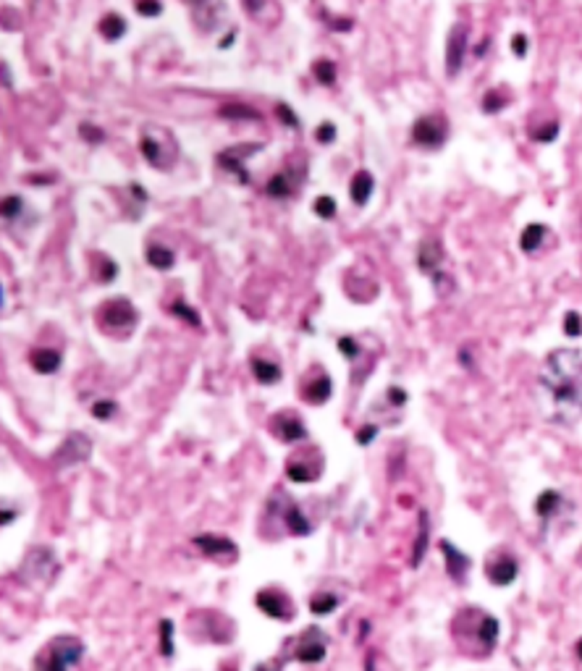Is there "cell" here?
I'll use <instances>...</instances> for the list:
<instances>
[{"label": "cell", "mask_w": 582, "mask_h": 671, "mask_svg": "<svg viewBox=\"0 0 582 671\" xmlns=\"http://www.w3.org/2000/svg\"><path fill=\"white\" fill-rule=\"evenodd\" d=\"M97 260L100 262H94V278L100 283H111L118 276V265L111 257H105V255H97Z\"/></svg>", "instance_id": "cell-34"}, {"label": "cell", "mask_w": 582, "mask_h": 671, "mask_svg": "<svg viewBox=\"0 0 582 671\" xmlns=\"http://www.w3.org/2000/svg\"><path fill=\"white\" fill-rule=\"evenodd\" d=\"M55 572H58V561L52 556V551L45 546H37L24 556L19 572H16V579L29 585V588L31 585H48L55 577Z\"/></svg>", "instance_id": "cell-6"}, {"label": "cell", "mask_w": 582, "mask_h": 671, "mask_svg": "<svg viewBox=\"0 0 582 671\" xmlns=\"http://www.w3.org/2000/svg\"><path fill=\"white\" fill-rule=\"evenodd\" d=\"M97 31H100V37H103L105 42H118L126 31H129V24H126V19L121 13L111 10V13H105L103 19L97 21Z\"/></svg>", "instance_id": "cell-25"}, {"label": "cell", "mask_w": 582, "mask_h": 671, "mask_svg": "<svg viewBox=\"0 0 582 671\" xmlns=\"http://www.w3.org/2000/svg\"><path fill=\"white\" fill-rule=\"evenodd\" d=\"M527 50H530L527 34H525V31H517V34L511 37V52H514L517 58H525V55H527Z\"/></svg>", "instance_id": "cell-49"}, {"label": "cell", "mask_w": 582, "mask_h": 671, "mask_svg": "<svg viewBox=\"0 0 582 671\" xmlns=\"http://www.w3.org/2000/svg\"><path fill=\"white\" fill-rule=\"evenodd\" d=\"M336 73H339V69H336V63L328 61V58H318V61L312 63V76H315V82L322 84V87H333V84H336Z\"/></svg>", "instance_id": "cell-31"}, {"label": "cell", "mask_w": 582, "mask_h": 671, "mask_svg": "<svg viewBox=\"0 0 582 671\" xmlns=\"http://www.w3.org/2000/svg\"><path fill=\"white\" fill-rule=\"evenodd\" d=\"M220 118H239V121H260L262 115L255 111V108H250V105H241V103H229L223 105L218 111Z\"/></svg>", "instance_id": "cell-33"}, {"label": "cell", "mask_w": 582, "mask_h": 671, "mask_svg": "<svg viewBox=\"0 0 582 671\" xmlns=\"http://www.w3.org/2000/svg\"><path fill=\"white\" fill-rule=\"evenodd\" d=\"M375 192V178L370 171H357L349 181V197L354 199V205H367V199L373 197Z\"/></svg>", "instance_id": "cell-24"}, {"label": "cell", "mask_w": 582, "mask_h": 671, "mask_svg": "<svg viewBox=\"0 0 582 671\" xmlns=\"http://www.w3.org/2000/svg\"><path fill=\"white\" fill-rule=\"evenodd\" d=\"M223 671H231V669H223Z\"/></svg>", "instance_id": "cell-56"}, {"label": "cell", "mask_w": 582, "mask_h": 671, "mask_svg": "<svg viewBox=\"0 0 582 671\" xmlns=\"http://www.w3.org/2000/svg\"><path fill=\"white\" fill-rule=\"evenodd\" d=\"M443 244H441V239L436 236H427L420 241V247H417V268L423 270L425 276H433V273H438L441 270V265H443Z\"/></svg>", "instance_id": "cell-16"}, {"label": "cell", "mask_w": 582, "mask_h": 671, "mask_svg": "<svg viewBox=\"0 0 582 671\" xmlns=\"http://www.w3.org/2000/svg\"><path fill=\"white\" fill-rule=\"evenodd\" d=\"M278 514H281V522L286 525V530H289L291 535H310L312 532L310 519L301 514L299 504H294L289 496L283 498V504L278 506Z\"/></svg>", "instance_id": "cell-20"}, {"label": "cell", "mask_w": 582, "mask_h": 671, "mask_svg": "<svg viewBox=\"0 0 582 671\" xmlns=\"http://www.w3.org/2000/svg\"><path fill=\"white\" fill-rule=\"evenodd\" d=\"M312 210H315V216L322 218V220H331V218H336V213H339V205H336V199H333L331 195H320L315 199Z\"/></svg>", "instance_id": "cell-37"}, {"label": "cell", "mask_w": 582, "mask_h": 671, "mask_svg": "<svg viewBox=\"0 0 582 671\" xmlns=\"http://www.w3.org/2000/svg\"><path fill=\"white\" fill-rule=\"evenodd\" d=\"M241 6L247 10V16L265 29H273L281 21V3L278 0H241Z\"/></svg>", "instance_id": "cell-15"}, {"label": "cell", "mask_w": 582, "mask_h": 671, "mask_svg": "<svg viewBox=\"0 0 582 671\" xmlns=\"http://www.w3.org/2000/svg\"><path fill=\"white\" fill-rule=\"evenodd\" d=\"M564 506V496L559 493V490H543L541 496L535 498V514L541 516V519H551L553 514H559Z\"/></svg>", "instance_id": "cell-28"}, {"label": "cell", "mask_w": 582, "mask_h": 671, "mask_svg": "<svg viewBox=\"0 0 582 671\" xmlns=\"http://www.w3.org/2000/svg\"><path fill=\"white\" fill-rule=\"evenodd\" d=\"M409 139L415 147L423 150H441L448 139V121L446 115L436 111V113H425L420 115L412 129H409Z\"/></svg>", "instance_id": "cell-7"}, {"label": "cell", "mask_w": 582, "mask_h": 671, "mask_svg": "<svg viewBox=\"0 0 582 671\" xmlns=\"http://www.w3.org/2000/svg\"><path fill=\"white\" fill-rule=\"evenodd\" d=\"M438 546H441V553L446 556V572H448V577L462 585V582L467 579L469 567H472L469 556H464V553H462V551H459L457 546H451L448 540H441Z\"/></svg>", "instance_id": "cell-18"}, {"label": "cell", "mask_w": 582, "mask_h": 671, "mask_svg": "<svg viewBox=\"0 0 582 671\" xmlns=\"http://www.w3.org/2000/svg\"><path fill=\"white\" fill-rule=\"evenodd\" d=\"M546 234H548V228L543 226V223H527L520 234V249L525 255H535V252L543 247Z\"/></svg>", "instance_id": "cell-26"}, {"label": "cell", "mask_w": 582, "mask_h": 671, "mask_svg": "<svg viewBox=\"0 0 582 671\" xmlns=\"http://www.w3.org/2000/svg\"><path fill=\"white\" fill-rule=\"evenodd\" d=\"M559 132H562V124H559V121H548L546 126L532 129V139H535V142H543V145H548V142H553V139L559 136Z\"/></svg>", "instance_id": "cell-41"}, {"label": "cell", "mask_w": 582, "mask_h": 671, "mask_svg": "<svg viewBox=\"0 0 582 671\" xmlns=\"http://www.w3.org/2000/svg\"><path fill=\"white\" fill-rule=\"evenodd\" d=\"M574 651H577V658L582 661V637L577 640V645H574Z\"/></svg>", "instance_id": "cell-55"}, {"label": "cell", "mask_w": 582, "mask_h": 671, "mask_svg": "<svg viewBox=\"0 0 582 671\" xmlns=\"http://www.w3.org/2000/svg\"><path fill=\"white\" fill-rule=\"evenodd\" d=\"M84 656V642L71 635L52 637L34 658V671H69Z\"/></svg>", "instance_id": "cell-5"}, {"label": "cell", "mask_w": 582, "mask_h": 671, "mask_svg": "<svg viewBox=\"0 0 582 671\" xmlns=\"http://www.w3.org/2000/svg\"><path fill=\"white\" fill-rule=\"evenodd\" d=\"M171 312L176 315L178 320H184L187 325H192V328H202V320H199L197 310H192L187 302H173V304H171Z\"/></svg>", "instance_id": "cell-35"}, {"label": "cell", "mask_w": 582, "mask_h": 671, "mask_svg": "<svg viewBox=\"0 0 582 671\" xmlns=\"http://www.w3.org/2000/svg\"><path fill=\"white\" fill-rule=\"evenodd\" d=\"M538 386L548 399V420L574 425L582 420V351L553 349L543 360Z\"/></svg>", "instance_id": "cell-1"}, {"label": "cell", "mask_w": 582, "mask_h": 671, "mask_svg": "<svg viewBox=\"0 0 582 671\" xmlns=\"http://www.w3.org/2000/svg\"><path fill=\"white\" fill-rule=\"evenodd\" d=\"M430 278H433V291H436L441 299H446L448 294H454V289H457V283H454V278L448 276L446 270H438Z\"/></svg>", "instance_id": "cell-36"}, {"label": "cell", "mask_w": 582, "mask_h": 671, "mask_svg": "<svg viewBox=\"0 0 582 671\" xmlns=\"http://www.w3.org/2000/svg\"><path fill=\"white\" fill-rule=\"evenodd\" d=\"M328 24H331L333 31H349L352 29V19H336V16H328Z\"/></svg>", "instance_id": "cell-52"}, {"label": "cell", "mask_w": 582, "mask_h": 671, "mask_svg": "<svg viewBox=\"0 0 582 671\" xmlns=\"http://www.w3.org/2000/svg\"><path fill=\"white\" fill-rule=\"evenodd\" d=\"M331 393H333L331 378H328L325 372H318L312 381L304 383V388H301V399H304L307 404L320 407V404H325L328 399H331Z\"/></svg>", "instance_id": "cell-21"}, {"label": "cell", "mask_w": 582, "mask_h": 671, "mask_svg": "<svg viewBox=\"0 0 582 671\" xmlns=\"http://www.w3.org/2000/svg\"><path fill=\"white\" fill-rule=\"evenodd\" d=\"M375 435H378V425H362L360 430H357V444L360 446H367V444H373L375 441Z\"/></svg>", "instance_id": "cell-50"}, {"label": "cell", "mask_w": 582, "mask_h": 671, "mask_svg": "<svg viewBox=\"0 0 582 671\" xmlns=\"http://www.w3.org/2000/svg\"><path fill=\"white\" fill-rule=\"evenodd\" d=\"M157 630H160L157 632V635H160V653H163L166 658H171V656H173V621L163 619Z\"/></svg>", "instance_id": "cell-38"}, {"label": "cell", "mask_w": 582, "mask_h": 671, "mask_svg": "<svg viewBox=\"0 0 582 671\" xmlns=\"http://www.w3.org/2000/svg\"><path fill=\"white\" fill-rule=\"evenodd\" d=\"M336 606H339V595H333V593H328V590L315 593V595H312V600H310V611L315 614V616L333 614V611H336Z\"/></svg>", "instance_id": "cell-32"}, {"label": "cell", "mask_w": 582, "mask_h": 671, "mask_svg": "<svg viewBox=\"0 0 582 671\" xmlns=\"http://www.w3.org/2000/svg\"><path fill=\"white\" fill-rule=\"evenodd\" d=\"M315 136H318L320 145H333L336 136H339V129H336V124H331V121H322V124L315 129Z\"/></svg>", "instance_id": "cell-46"}, {"label": "cell", "mask_w": 582, "mask_h": 671, "mask_svg": "<svg viewBox=\"0 0 582 671\" xmlns=\"http://www.w3.org/2000/svg\"><path fill=\"white\" fill-rule=\"evenodd\" d=\"M115 412H118V404L111 402V399H100V402L92 404V417H97V420H111Z\"/></svg>", "instance_id": "cell-45"}, {"label": "cell", "mask_w": 582, "mask_h": 671, "mask_svg": "<svg viewBox=\"0 0 582 671\" xmlns=\"http://www.w3.org/2000/svg\"><path fill=\"white\" fill-rule=\"evenodd\" d=\"M255 671H281V663L278 661H268V663H257Z\"/></svg>", "instance_id": "cell-53"}, {"label": "cell", "mask_w": 582, "mask_h": 671, "mask_svg": "<svg viewBox=\"0 0 582 671\" xmlns=\"http://www.w3.org/2000/svg\"><path fill=\"white\" fill-rule=\"evenodd\" d=\"M276 113H278V118H281V121L289 126V129H299V126H301V121L297 118V113H294V111H291L286 103H276Z\"/></svg>", "instance_id": "cell-47"}, {"label": "cell", "mask_w": 582, "mask_h": 671, "mask_svg": "<svg viewBox=\"0 0 582 671\" xmlns=\"http://www.w3.org/2000/svg\"><path fill=\"white\" fill-rule=\"evenodd\" d=\"M506 105H509V100L501 92H496V90H488V92L483 94V111H485V113H499Z\"/></svg>", "instance_id": "cell-42"}, {"label": "cell", "mask_w": 582, "mask_h": 671, "mask_svg": "<svg viewBox=\"0 0 582 671\" xmlns=\"http://www.w3.org/2000/svg\"><path fill=\"white\" fill-rule=\"evenodd\" d=\"M94 320L97 328L111 336V339H129L134 333L136 323H139V312L132 304V299L126 297H113V299H105L97 312H94Z\"/></svg>", "instance_id": "cell-4"}, {"label": "cell", "mask_w": 582, "mask_h": 671, "mask_svg": "<svg viewBox=\"0 0 582 671\" xmlns=\"http://www.w3.org/2000/svg\"><path fill=\"white\" fill-rule=\"evenodd\" d=\"M192 543H194V546H197V551H202L205 556L218 558V561H226V564L236 561V556H239V551H236V543H234L231 537H223V535H197L194 540H192Z\"/></svg>", "instance_id": "cell-14"}, {"label": "cell", "mask_w": 582, "mask_h": 671, "mask_svg": "<svg viewBox=\"0 0 582 671\" xmlns=\"http://www.w3.org/2000/svg\"><path fill=\"white\" fill-rule=\"evenodd\" d=\"M92 454V441L90 435L84 433H69L66 441L61 444V448L52 454V465L55 467H71L79 462H87Z\"/></svg>", "instance_id": "cell-11"}, {"label": "cell", "mask_w": 582, "mask_h": 671, "mask_svg": "<svg viewBox=\"0 0 582 671\" xmlns=\"http://www.w3.org/2000/svg\"><path fill=\"white\" fill-rule=\"evenodd\" d=\"M139 153L147 160V166H152L155 171H173V166L178 163L181 155V147L178 139L173 136V132L163 124H145L139 129Z\"/></svg>", "instance_id": "cell-3"}, {"label": "cell", "mask_w": 582, "mask_h": 671, "mask_svg": "<svg viewBox=\"0 0 582 671\" xmlns=\"http://www.w3.org/2000/svg\"><path fill=\"white\" fill-rule=\"evenodd\" d=\"M322 475V459L320 462H307L304 454H294L286 465V477L294 483H315Z\"/></svg>", "instance_id": "cell-19"}, {"label": "cell", "mask_w": 582, "mask_h": 671, "mask_svg": "<svg viewBox=\"0 0 582 671\" xmlns=\"http://www.w3.org/2000/svg\"><path fill=\"white\" fill-rule=\"evenodd\" d=\"M145 257L147 262H150V268L155 270H171L176 265V255H173V249H168L166 244H150Z\"/></svg>", "instance_id": "cell-29"}, {"label": "cell", "mask_w": 582, "mask_h": 671, "mask_svg": "<svg viewBox=\"0 0 582 671\" xmlns=\"http://www.w3.org/2000/svg\"><path fill=\"white\" fill-rule=\"evenodd\" d=\"M451 632L457 635V642L469 656H488L499 642V619L490 616L478 606H467L451 621Z\"/></svg>", "instance_id": "cell-2"}, {"label": "cell", "mask_w": 582, "mask_h": 671, "mask_svg": "<svg viewBox=\"0 0 582 671\" xmlns=\"http://www.w3.org/2000/svg\"><path fill=\"white\" fill-rule=\"evenodd\" d=\"M29 365L31 370L40 372V375H52V372H58V367H61V354L55 349L40 346V349L29 351Z\"/></svg>", "instance_id": "cell-23"}, {"label": "cell", "mask_w": 582, "mask_h": 671, "mask_svg": "<svg viewBox=\"0 0 582 671\" xmlns=\"http://www.w3.org/2000/svg\"><path fill=\"white\" fill-rule=\"evenodd\" d=\"M467 42H469V24L467 21H457L446 37V76L454 79L459 76L464 58H467Z\"/></svg>", "instance_id": "cell-9"}, {"label": "cell", "mask_w": 582, "mask_h": 671, "mask_svg": "<svg viewBox=\"0 0 582 671\" xmlns=\"http://www.w3.org/2000/svg\"><path fill=\"white\" fill-rule=\"evenodd\" d=\"M134 8L139 16H145V19H155V16H160L163 13V3L160 0H134Z\"/></svg>", "instance_id": "cell-43"}, {"label": "cell", "mask_w": 582, "mask_h": 671, "mask_svg": "<svg viewBox=\"0 0 582 671\" xmlns=\"http://www.w3.org/2000/svg\"><path fill=\"white\" fill-rule=\"evenodd\" d=\"M260 150H262L260 142H247V145L226 147V150H220L218 153V166L223 168V171H229V174L236 176L241 184H250V171L244 168V160H247L250 155H255V153H260Z\"/></svg>", "instance_id": "cell-10"}, {"label": "cell", "mask_w": 582, "mask_h": 671, "mask_svg": "<svg viewBox=\"0 0 582 671\" xmlns=\"http://www.w3.org/2000/svg\"><path fill=\"white\" fill-rule=\"evenodd\" d=\"M21 213H24V197L21 195H8L3 199V218L6 220H19Z\"/></svg>", "instance_id": "cell-39"}, {"label": "cell", "mask_w": 582, "mask_h": 671, "mask_svg": "<svg viewBox=\"0 0 582 671\" xmlns=\"http://www.w3.org/2000/svg\"><path fill=\"white\" fill-rule=\"evenodd\" d=\"M250 365H252V375H255V381L262 383V386H276V383L281 381L283 372H281V367H278L276 362L255 357V360H252Z\"/></svg>", "instance_id": "cell-27"}, {"label": "cell", "mask_w": 582, "mask_h": 671, "mask_svg": "<svg viewBox=\"0 0 582 671\" xmlns=\"http://www.w3.org/2000/svg\"><path fill=\"white\" fill-rule=\"evenodd\" d=\"M255 603H257V609H260L265 616L278 619V621H291L294 619V614H297L289 595H283V593H278V590H273V588L260 590V593L255 595Z\"/></svg>", "instance_id": "cell-12"}, {"label": "cell", "mask_w": 582, "mask_h": 671, "mask_svg": "<svg viewBox=\"0 0 582 671\" xmlns=\"http://www.w3.org/2000/svg\"><path fill=\"white\" fill-rule=\"evenodd\" d=\"M283 648H289L291 658H297L301 663H320L325 658V653H328V635L320 627L312 624L301 635L291 637Z\"/></svg>", "instance_id": "cell-8"}, {"label": "cell", "mask_w": 582, "mask_h": 671, "mask_svg": "<svg viewBox=\"0 0 582 671\" xmlns=\"http://www.w3.org/2000/svg\"><path fill=\"white\" fill-rule=\"evenodd\" d=\"M297 184H299V178L294 171H281V174L271 176V181L265 184V195L273 199H286L297 192Z\"/></svg>", "instance_id": "cell-22"}, {"label": "cell", "mask_w": 582, "mask_h": 671, "mask_svg": "<svg viewBox=\"0 0 582 671\" xmlns=\"http://www.w3.org/2000/svg\"><path fill=\"white\" fill-rule=\"evenodd\" d=\"M385 399H388V404H391V407H404V404H406V391L402 388V386H391V388L385 391Z\"/></svg>", "instance_id": "cell-51"}, {"label": "cell", "mask_w": 582, "mask_h": 671, "mask_svg": "<svg viewBox=\"0 0 582 671\" xmlns=\"http://www.w3.org/2000/svg\"><path fill=\"white\" fill-rule=\"evenodd\" d=\"M564 333H567L569 339H577V336H582V318H580V312L569 310L567 315H564Z\"/></svg>", "instance_id": "cell-44"}, {"label": "cell", "mask_w": 582, "mask_h": 671, "mask_svg": "<svg viewBox=\"0 0 582 671\" xmlns=\"http://www.w3.org/2000/svg\"><path fill=\"white\" fill-rule=\"evenodd\" d=\"M339 351H341L346 360L352 362H360V357H362V346H360V341L354 339V336H341L339 339Z\"/></svg>", "instance_id": "cell-40"}, {"label": "cell", "mask_w": 582, "mask_h": 671, "mask_svg": "<svg viewBox=\"0 0 582 671\" xmlns=\"http://www.w3.org/2000/svg\"><path fill=\"white\" fill-rule=\"evenodd\" d=\"M488 45H490V40L485 37V40H483L478 48H475V55H478V58H483V55H485V50H488Z\"/></svg>", "instance_id": "cell-54"}, {"label": "cell", "mask_w": 582, "mask_h": 671, "mask_svg": "<svg viewBox=\"0 0 582 671\" xmlns=\"http://www.w3.org/2000/svg\"><path fill=\"white\" fill-rule=\"evenodd\" d=\"M427 530H430V525H427V511H420V530H417V540H415V548H412V567H420L423 558H425L427 543H430Z\"/></svg>", "instance_id": "cell-30"}, {"label": "cell", "mask_w": 582, "mask_h": 671, "mask_svg": "<svg viewBox=\"0 0 582 671\" xmlns=\"http://www.w3.org/2000/svg\"><path fill=\"white\" fill-rule=\"evenodd\" d=\"M273 433L281 438L283 444H297V441H307V428L301 425V420L297 417V414H276L273 417Z\"/></svg>", "instance_id": "cell-17"}, {"label": "cell", "mask_w": 582, "mask_h": 671, "mask_svg": "<svg viewBox=\"0 0 582 671\" xmlns=\"http://www.w3.org/2000/svg\"><path fill=\"white\" fill-rule=\"evenodd\" d=\"M517 574H520V564H517V558H511L509 553H496V556H490L488 564H485V577H488V582L496 585V588H509L511 582L517 579Z\"/></svg>", "instance_id": "cell-13"}, {"label": "cell", "mask_w": 582, "mask_h": 671, "mask_svg": "<svg viewBox=\"0 0 582 671\" xmlns=\"http://www.w3.org/2000/svg\"><path fill=\"white\" fill-rule=\"evenodd\" d=\"M79 134H82L84 139L90 142V145H100V142L105 139V132H103V129H94V126L87 124V121H84V124L79 126Z\"/></svg>", "instance_id": "cell-48"}]
</instances>
